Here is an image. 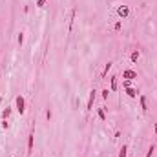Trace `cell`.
Wrapping results in <instances>:
<instances>
[{
  "instance_id": "cell-1",
  "label": "cell",
  "mask_w": 157,
  "mask_h": 157,
  "mask_svg": "<svg viewBox=\"0 0 157 157\" xmlns=\"http://www.w3.org/2000/svg\"><path fill=\"white\" fill-rule=\"evenodd\" d=\"M15 108H17V112H18L20 115L26 113V99L22 97V95H18V97L15 99Z\"/></svg>"
},
{
  "instance_id": "cell-2",
  "label": "cell",
  "mask_w": 157,
  "mask_h": 157,
  "mask_svg": "<svg viewBox=\"0 0 157 157\" xmlns=\"http://www.w3.org/2000/svg\"><path fill=\"white\" fill-rule=\"evenodd\" d=\"M95 97H97V90H95V88H93V90L90 91V97H88V102H86V110H88V112H90L91 108H93V102H95Z\"/></svg>"
},
{
  "instance_id": "cell-3",
  "label": "cell",
  "mask_w": 157,
  "mask_h": 157,
  "mask_svg": "<svg viewBox=\"0 0 157 157\" xmlns=\"http://www.w3.org/2000/svg\"><path fill=\"white\" fill-rule=\"evenodd\" d=\"M122 79H124V80L137 79V71H135V70H124V71H122Z\"/></svg>"
},
{
  "instance_id": "cell-4",
  "label": "cell",
  "mask_w": 157,
  "mask_h": 157,
  "mask_svg": "<svg viewBox=\"0 0 157 157\" xmlns=\"http://www.w3.org/2000/svg\"><path fill=\"white\" fill-rule=\"evenodd\" d=\"M117 15L121 18H126L130 15V8H128V6H119V8H117Z\"/></svg>"
},
{
  "instance_id": "cell-5",
  "label": "cell",
  "mask_w": 157,
  "mask_h": 157,
  "mask_svg": "<svg viewBox=\"0 0 157 157\" xmlns=\"http://www.w3.org/2000/svg\"><path fill=\"white\" fill-rule=\"evenodd\" d=\"M33 142H35V133L31 132V133L28 135V155L33 152Z\"/></svg>"
},
{
  "instance_id": "cell-6",
  "label": "cell",
  "mask_w": 157,
  "mask_h": 157,
  "mask_svg": "<svg viewBox=\"0 0 157 157\" xmlns=\"http://www.w3.org/2000/svg\"><path fill=\"white\" fill-rule=\"evenodd\" d=\"M117 79H119V77H115V75L110 79V90H112V91H117V88H119V80H117Z\"/></svg>"
},
{
  "instance_id": "cell-7",
  "label": "cell",
  "mask_w": 157,
  "mask_h": 157,
  "mask_svg": "<svg viewBox=\"0 0 157 157\" xmlns=\"http://www.w3.org/2000/svg\"><path fill=\"white\" fill-rule=\"evenodd\" d=\"M139 57H141V51L139 50H133L132 53H130V62H137Z\"/></svg>"
},
{
  "instance_id": "cell-8",
  "label": "cell",
  "mask_w": 157,
  "mask_h": 157,
  "mask_svg": "<svg viewBox=\"0 0 157 157\" xmlns=\"http://www.w3.org/2000/svg\"><path fill=\"white\" fill-rule=\"evenodd\" d=\"M139 102H141V110H142V112H146V110H148V99H146V95H141Z\"/></svg>"
},
{
  "instance_id": "cell-9",
  "label": "cell",
  "mask_w": 157,
  "mask_h": 157,
  "mask_svg": "<svg viewBox=\"0 0 157 157\" xmlns=\"http://www.w3.org/2000/svg\"><path fill=\"white\" fill-rule=\"evenodd\" d=\"M126 95H128V97H132V99H135L139 95V90H135V88H126Z\"/></svg>"
},
{
  "instance_id": "cell-10",
  "label": "cell",
  "mask_w": 157,
  "mask_h": 157,
  "mask_svg": "<svg viewBox=\"0 0 157 157\" xmlns=\"http://www.w3.org/2000/svg\"><path fill=\"white\" fill-rule=\"evenodd\" d=\"M112 66H113V62H106V64H104V70H102V73H100V79H104V77H106L108 71L112 70Z\"/></svg>"
},
{
  "instance_id": "cell-11",
  "label": "cell",
  "mask_w": 157,
  "mask_h": 157,
  "mask_svg": "<svg viewBox=\"0 0 157 157\" xmlns=\"http://www.w3.org/2000/svg\"><path fill=\"white\" fill-rule=\"evenodd\" d=\"M126 154H128V146L122 144V148L119 150V157H126Z\"/></svg>"
},
{
  "instance_id": "cell-12",
  "label": "cell",
  "mask_w": 157,
  "mask_h": 157,
  "mask_svg": "<svg viewBox=\"0 0 157 157\" xmlns=\"http://www.w3.org/2000/svg\"><path fill=\"white\" fill-rule=\"evenodd\" d=\"M97 115H99V119H100V121H106V113H104V108H99Z\"/></svg>"
},
{
  "instance_id": "cell-13",
  "label": "cell",
  "mask_w": 157,
  "mask_h": 157,
  "mask_svg": "<svg viewBox=\"0 0 157 157\" xmlns=\"http://www.w3.org/2000/svg\"><path fill=\"white\" fill-rule=\"evenodd\" d=\"M11 115V108H4V112H2V119H8Z\"/></svg>"
},
{
  "instance_id": "cell-14",
  "label": "cell",
  "mask_w": 157,
  "mask_h": 157,
  "mask_svg": "<svg viewBox=\"0 0 157 157\" xmlns=\"http://www.w3.org/2000/svg\"><path fill=\"white\" fill-rule=\"evenodd\" d=\"M113 29H115V31H121V29H122V22H121V20H117V22L113 24Z\"/></svg>"
},
{
  "instance_id": "cell-15",
  "label": "cell",
  "mask_w": 157,
  "mask_h": 157,
  "mask_svg": "<svg viewBox=\"0 0 157 157\" xmlns=\"http://www.w3.org/2000/svg\"><path fill=\"white\" fill-rule=\"evenodd\" d=\"M0 126H2V130H8V128H9V122H8V119H2Z\"/></svg>"
},
{
  "instance_id": "cell-16",
  "label": "cell",
  "mask_w": 157,
  "mask_h": 157,
  "mask_svg": "<svg viewBox=\"0 0 157 157\" xmlns=\"http://www.w3.org/2000/svg\"><path fill=\"white\" fill-rule=\"evenodd\" d=\"M155 152V144H152V146H150L148 148V152H146V157H152V154Z\"/></svg>"
},
{
  "instance_id": "cell-17",
  "label": "cell",
  "mask_w": 157,
  "mask_h": 157,
  "mask_svg": "<svg viewBox=\"0 0 157 157\" xmlns=\"http://www.w3.org/2000/svg\"><path fill=\"white\" fill-rule=\"evenodd\" d=\"M17 42H18V46H22V42H24V33H18V37H17Z\"/></svg>"
},
{
  "instance_id": "cell-18",
  "label": "cell",
  "mask_w": 157,
  "mask_h": 157,
  "mask_svg": "<svg viewBox=\"0 0 157 157\" xmlns=\"http://www.w3.org/2000/svg\"><path fill=\"white\" fill-rule=\"evenodd\" d=\"M122 88H132V80H122Z\"/></svg>"
},
{
  "instance_id": "cell-19",
  "label": "cell",
  "mask_w": 157,
  "mask_h": 157,
  "mask_svg": "<svg viewBox=\"0 0 157 157\" xmlns=\"http://www.w3.org/2000/svg\"><path fill=\"white\" fill-rule=\"evenodd\" d=\"M46 2H47V0H37V8H44Z\"/></svg>"
},
{
  "instance_id": "cell-20",
  "label": "cell",
  "mask_w": 157,
  "mask_h": 157,
  "mask_svg": "<svg viewBox=\"0 0 157 157\" xmlns=\"http://www.w3.org/2000/svg\"><path fill=\"white\" fill-rule=\"evenodd\" d=\"M108 95H110V91H108V90H102V99L108 100Z\"/></svg>"
},
{
  "instance_id": "cell-21",
  "label": "cell",
  "mask_w": 157,
  "mask_h": 157,
  "mask_svg": "<svg viewBox=\"0 0 157 157\" xmlns=\"http://www.w3.org/2000/svg\"><path fill=\"white\" fill-rule=\"evenodd\" d=\"M46 117H47V121H50V119L53 117V113H51V110H47V112H46Z\"/></svg>"
},
{
  "instance_id": "cell-22",
  "label": "cell",
  "mask_w": 157,
  "mask_h": 157,
  "mask_svg": "<svg viewBox=\"0 0 157 157\" xmlns=\"http://www.w3.org/2000/svg\"><path fill=\"white\" fill-rule=\"evenodd\" d=\"M154 132H155V135H157V122L154 124Z\"/></svg>"
}]
</instances>
